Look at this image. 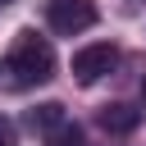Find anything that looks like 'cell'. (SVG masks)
<instances>
[{
    "instance_id": "6da1fadb",
    "label": "cell",
    "mask_w": 146,
    "mask_h": 146,
    "mask_svg": "<svg viewBox=\"0 0 146 146\" xmlns=\"http://www.w3.org/2000/svg\"><path fill=\"white\" fill-rule=\"evenodd\" d=\"M55 73V50L46 36H36L32 27H23L9 46V55L0 59V87L5 91H23V87H36Z\"/></svg>"
},
{
    "instance_id": "5b68a950",
    "label": "cell",
    "mask_w": 146,
    "mask_h": 146,
    "mask_svg": "<svg viewBox=\"0 0 146 146\" xmlns=\"http://www.w3.org/2000/svg\"><path fill=\"white\" fill-rule=\"evenodd\" d=\"M41 146H82V128H78L73 119H59L55 128L41 132Z\"/></svg>"
},
{
    "instance_id": "9c48e42d",
    "label": "cell",
    "mask_w": 146,
    "mask_h": 146,
    "mask_svg": "<svg viewBox=\"0 0 146 146\" xmlns=\"http://www.w3.org/2000/svg\"><path fill=\"white\" fill-rule=\"evenodd\" d=\"M141 96H146V82H141Z\"/></svg>"
},
{
    "instance_id": "277c9868",
    "label": "cell",
    "mask_w": 146,
    "mask_h": 146,
    "mask_svg": "<svg viewBox=\"0 0 146 146\" xmlns=\"http://www.w3.org/2000/svg\"><path fill=\"white\" fill-rule=\"evenodd\" d=\"M96 123H100L105 132H114V137H128V132H137L141 110H137V105H128V100H114V105H100Z\"/></svg>"
},
{
    "instance_id": "52a82bcc",
    "label": "cell",
    "mask_w": 146,
    "mask_h": 146,
    "mask_svg": "<svg viewBox=\"0 0 146 146\" xmlns=\"http://www.w3.org/2000/svg\"><path fill=\"white\" fill-rule=\"evenodd\" d=\"M0 146H14V123L0 119Z\"/></svg>"
},
{
    "instance_id": "8992f818",
    "label": "cell",
    "mask_w": 146,
    "mask_h": 146,
    "mask_svg": "<svg viewBox=\"0 0 146 146\" xmlns=\"http://www.w3.org/2000/svg\"><path fill=\"white\" fill-rule=\"evenodd\" d=\"M59 119H64V105H59V100H46V105H36V110H32V128H41V132H46V128H55Z\"/></svg>"
},
{
    "instance_id": "3957f363",
    "label": "cell",
    "mask_w": 146,
    "mask_h": 146,
    "mask_svg": "<svg viewBox=\"0 0 146 146\" xmlns=\"http://www.w3.org/2000/svg\"><path fill=\"white\" fill-rule=\"evenodd\" d=\"M46 18H50V32H59V36H78V32H87L100 14H96L91 0H50Z\"/></svg>"
},
{
    "instance_id": "7a4b0ae2",
    "label": "cell",
    "mask_w": 146,
    "mask_h": 146,
    "mask_svg": "<svg viewBox=\"0 0 146 146\" xmlns=\"http://www.w3.org/2000/svg\"><path fill=\"white\" fill-rule=\"evenodd\" d=\"M114 64H119V46H114V41H91V46H82V50L73 55V78H78L82 87H91V82H100Z\"/></svg>"
},
{
    "instance_id": "ba28073f",
    "label": "cell",
    "mask_w": 146,
    "mask_h": 146,
    "mask_svg": "<svg viewBox=\"0 0 146 146\" xmlns=\"http://www.w3.org/2000/svg\"><path fill=\"white\" fill-rule=\"evenodd\" d=\"M0 5H14V0H0Z\"/></svg>"
}]
</instances>
